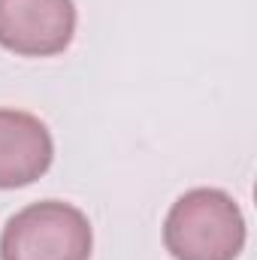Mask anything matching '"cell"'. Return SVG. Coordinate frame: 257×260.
<instances>
[{
  "instance_id": "6da1fadb",
  "label": "cell",
  "mask_w": 257,
  "mask_h": 260,
  "mask_svg": "<svg viewBox=\"0 0 257 260\" xmlns=\"http://www.w3.org/2000/svg\"><path fill=\"white\" fill-rule=\"evenodd\" d=\"M164 245L176 260H236L245 245V218L230 194L194 188L173 203Z\"/></svg>"
},
{
  "instance_id": "7a4b0ae2",
  "label": "cell",
  "mask_w": 257,
  "mask_h": 260,
  "mask_svg": "<svg viewBox=\"0 0 257 260\" xmlns=\"http://www.w3.org/2000/svg\"><path fill=\"white\" fill-rule=\"evenodd\" d=\"M94 233L82 209L43 200L15 212L0 236V260H91Z\"/></svg>"
},
{
  "instance_id": "3957f363",
  "label": "cell",
  "mask_w": 257,
  "mask_h": 260,
  "mask_svg": "<svg viewBox=\"0 0 257 260\" xmlns=\"http://www.w3.org/2000/svg\"><path fill=\"white\" fill-rule=\"evenodd\" d=\"M76 34L73 0H0V46L21 58L61 55Z\"/></svg>"
},
{
  "instance_id": "277c9868",
  "label": "cell",
  "mask_w": 257,
  "mask_h": 260,
  "mask_svg": "<svg viewBox=\"0 0 257 260\" xmlns=\"http://www.w3.org/2000/svg\"><path fill=\"white\" fill-rule=\"evenodd\" d=\"M55 157L49 127L18 109H0V188H24L37 182Z\"/></svg>"
}]
</instances>
